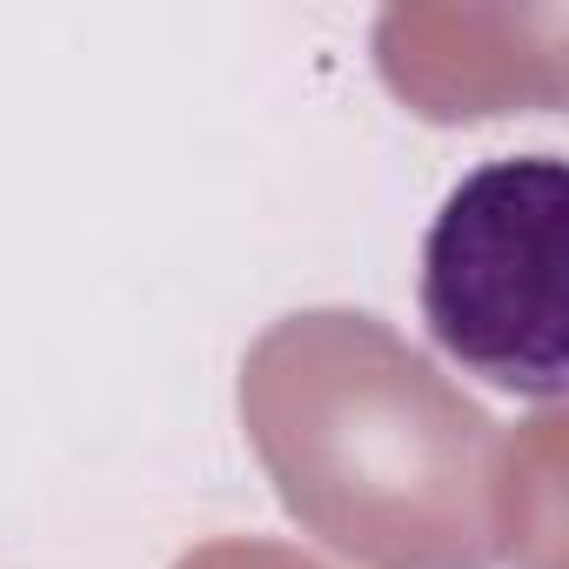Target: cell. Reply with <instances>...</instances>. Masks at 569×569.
<instances>
[{
	"instance_id": "obj_3",
	"label": "cell",
	"mask_w": 569,
	"mask_h": 569,
	"mask_svg": "<svg viewBox=\"0 0 569 569\" xmlns=\"http://www.w3.org/2000/svg\"><path fill=\"white\" fill-rule=\"evenodd\" d=\"M562 14H509L496 48H476L482 14L462 8H389L376 28L382 81L422 121H482L562 101V54L556 41L529 48V34L556 28Z\"/></svg>"
},
{
	"instance_id": "obj_1",
	"label": "cell",
	"mask_w": 569,
	"mask_h": 569,
	"mask_svg": "<svg viewBox=\"0 0 569 569\" xmlns=\"http://www.w3.org/2000/svg\"><path fill=\"white\" fill-rule=\"evenodd\" d=\"M241 429L281 509L356 569L516 556V442L362 309H296L241 356Z\"/></svg>"
},
{
	"instance_id": "obj_2",
	"label": "cell",
	"mask_w": 569,
	"mask_h": 569,
	"mask_svg": "<svg viewBox=\"0 0 569 569\" xmlns=\"http://www.w3.org/2000/svg\"><path fill=\"white\" fill-rule=\"evenodd\" d=\"M422 322L469 376L556 402L569 362V168L509 154L476 168L422 241Z\"/></svg>"
},
{
	"instance_id": "obj_4",
	"label": "cell",
	"mask_w": 569,
	"mask_h": 569,
	"mask_svg": "<svg viewBox=\"0 0 569 569\" xmlns=\"http://www.w3.org/2000/svg\"><path fill=\"white\" fill-rule=\"evenodd\" d=\"M174 569H329V562L268 536H214V542H194Z\"/></svg>"
}]
</instances>
